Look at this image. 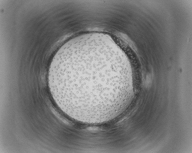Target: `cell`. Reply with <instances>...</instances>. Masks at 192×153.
<instances>
[{"mask_svg":"<svg viewBox=\"0 0 192 153\" xmlns=\"http://www.w3.org/2000/svg\"><path fill=\"white\" fill-rule=\"evenodd\" d=\"M131 75L118 47L106 37L84 34L70 39L50 66V91L60 109L88 124L109 122L126 100Z\"/></svg>","mask_w":192,"mask_h":153,"instance_id":"cell-1","label":"cell"}]
</instances>
